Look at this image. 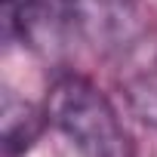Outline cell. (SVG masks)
I'll return each mask as SVG.
<instances>
[{"label":"cell","instance_id":"obj_1","mask_svg":"<svg viewBox=\"0 0 157 157\" xmlns=\"http://www.w3.org/2000/svg\"><path fill=\"white\" fill-rule=\"evenodd\" d=\"M49 123L80 157H132V139L111 99L80 74H62L46 96Z\"/></svg>","mask_w":157,"mask_h":157},{"label":"cell","instance_id":"obj_2","mask_svg":"<svg viewBox=\"0 0 157 157\" xmlns=\"http://www.w3.org/2000/svg\"><path fill=\"white\" fill-rule=\"evenodd\" d=\"M6 34H19L34 46L59 40L65 28L80 25L77 0H3Z\"/></svg>","mask_w":157,"mask_h":157},{"label":"cell","instance_id":"obj_3","mask_svg":"<svg viewBox=\"0 0 157 157\" xmlns=\"http://www.w3.org/2000/svg\"><path fill=\"white\" fill-rule=\"evenodd\" d=\"M123 90L142 120L157 126V43H132L123 52Z\"/></svg>","mask_w":157,"mask_h":157},{"label":"cell","instance_id":"obj_4","mask_svg":"<svg viewBox=\"0 0 157 157\" xmlns=\"http://www.w3.org/2000/svg\"><path fill=\"white\" fill-rule=\"evenodd\" d=\"M46 108L40 111L28 99L16 96L13 90H3L0 102V123H3V154L6 157H22L43 132L46 126Z\"/></svg>","mask_w":157,"mask_h":157}]
</instances>
